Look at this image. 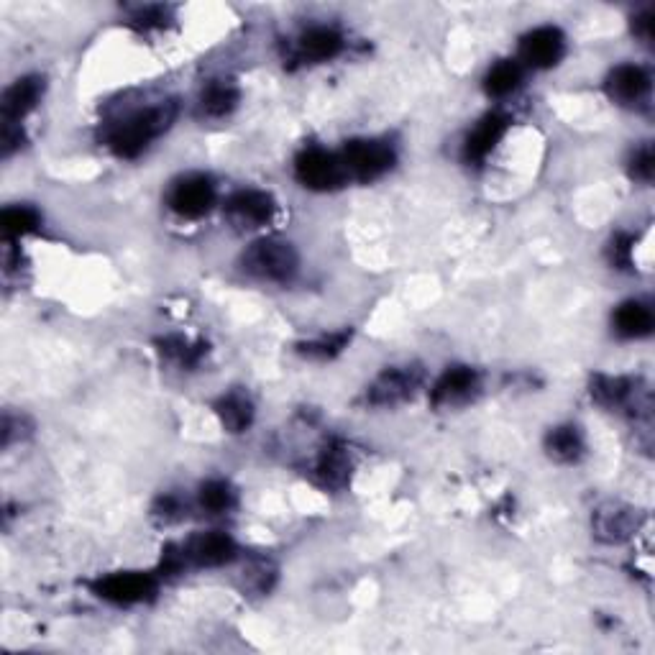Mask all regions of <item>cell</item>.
Listing matches in <instances>:
<instances>
[{
    "instance_id": "obj_11",
    "label": "cell",
    "mask_w": 655,
    "mask_h": 655,
    "mask_svg": "<svg viewBox=\"0 0 655 655\" xmlns=\"http://www.w3.org/2000/svg\"><path fill=\"white\" fill-rule=\"evenodd\" d=\"M41 93H44V80L39 77H21L13 82L3 95V121L6 123H21L26 113H31L39 103Z\"/></svg>"
},
{
    "instance_id": "obj_20",
    "label": "cell",
    "mask_w": 655,
    "mask_h": 655,
    "mask_svg": "<svg viewBox=\"0 0 655 655\" xmlns=\"http://www.w3.org/2000/svg\"><path fill=\"white\" fill-rule=\"evenodd\" d=\"M218 415H221L223 428L231 430V433H241L251 425V418H254V407L246 400L244 395H228L226 400H221L218 405Z\"/></svg>"
},
{
    "instance_id": "obj_10",
    "label": "cell",
    "mask_w": 655,
    "mask_h": 655,
    "mask_svg": "<svg viewBox=\"0 0 655 655\" xmlns=\"http://www.w3.org/2000/svg\"><path fill=\"white\" fill-rule=\"evenodd\" d=\"M650 90V77L638 64H622L607 80L609 98L622 105L640 103Z\"/></svg>"
},
{
    "instance_id": "obj_31",
    "label": "cell",
    "mask_w": 655,
    "mask_h": 655,
    "mask_svg": "<svg viewBox=\"0 0 655 655\" xmlns=\"http://www.w3.org/2000/svg\"><path fill=\"white\" fill-rule=\"evenodd\" d=\"M635 31H638V36L643 41L653 39V13L645 11L643 16L635 18Z\"/></svg>"
},
{
    "instance_id": "obj_23",
    "label": "cell",
    "mask_w": 655,
    "mask_h": 655,
    "mask_svg": "<svg viewBox=\"0 0 655 655\" xmlns=\"http://www.w3.org/2000/svg\"><path fill=\"white\" fill-rule=\"evenodd\" d=\"M592 395L602 405H622L632 395V382L625 377H597L592 384Z\"/></svg>"
},
{
    "instance_id": "obj_7",
    "label": "cell",
    "mask_w": 655,
    "mask_h": 655,
    "mask_svg": "<svg viewBox=\"0 0 655 655\" xmlns=\"http://www.w3.org/2000/svg\"><path fill=\"white\" fill-rule=\"evenodd\" d=\"M563 34L553 26H543V29L530 31L525 39H522L520 57L535 67V70H548V67H556L563 57Z\"/></svg>"
},
{
    "instance_id": "obj_26",
    "label": "cell",
    "mask_w": 655,
    "mask_h": 655,
    "mask_svg": "<svg viewBox=\"0 0 655 655\" xmlns=\"http://www.w3.org/2000/svg\"><path fill=\"white\" fill-rule=\"evenodd\" d=\"M632 174L643 182L653 180V149H650V146L635 151V157H632Z\"/></svg>"
},
{
    "instance_id": "obj_6",
    "label": "cell",
    "mask_w": 655,
    "mask_h": 655,
    "mask_svg": "<svg viewBox=\"0 0 655 655\" xmlns=\"http://www.w3.org/2000/svg\"><path fill=\"white\" fill-rule=\"evenodd\" d=\"M154 592H157V579L151 574H139V571L105 576L95 584V594L113 604L144 602Z\"/></svg>"
},
{
    "instance_id": "obj_27",
    "label": "cell",
    "mask_w": 655,
    "mask_h": 655,
    "mask_svg": "<svg viewBox=\"0 0 655 655\" xmlns=\"http://www.w3.org/2000/svg\"><path fill=\"white\" fill-rule=\"evenodd\" d=\"M346 341H348V333H341V336H331L320 343H310V346L305 348H308L310 356H320V359H325V356H336L338 351L346 346Z\"/></svg>"
},
{
    "instance_id": "obj_12",
    "label": "cell",
    "mask_w": 655,
    "mask_h": 655,
    "mask_svg": "<svg viewBox=\"0 0 655 655\" xmlns=\"http://www.w3.org/2000/svg\"><path fill=\"white\" fill-rule=\"evenodd\" d=\"M420 374L418 369H389L384 371L377 384L369 389L371 405H395L412 395V389L418 387Z\"/></svg>"
},
{
    "instance_id": "obj_25",
    "label": "cell",
    "mask_w": 655,
    "mask_h": 655,
    "mask_svg": "<svg viewBox=\"0 0 655 655\" xmlns=\"http://www.w3.org/2000/svg\"><path fill=\"white\" fill-rule=\"evenodd\" d=\"M200 505L210 512V515H221V512L233 507V492L226 482H208L200 489Z\"/></svg>"
},
{
    "instance_id": "obj_8",
    "label": "cell",
    "mask_w": 655,
    "mask_h": 655,
    "mask_svg": "<svg viewBox=\"0 0 655 655\" xmlns=\"http://www.w3.org/2000/svg\"><path fill=\"white\" fill-rule=\"evenodd\" d=\"M231 221L246 228H259L272 221L274 200L272 195L261 190H241L236 192L226 205Z\"/></svg>"
},
{
    "instance_id": "obj_30",
    "label": "cell",
    "mask_w": 655,
    "mask_h": 655,
    "mask_svg": "<svg viewBox=\"0 0 655 655\" xmlns=\"http://www.w3.org/2000/svg\"><path fill=\"white\" fill-rule=\"evenodd\" d=\"M630 254H632V238L630 236L617 238L615 249H612L615 264H622V267H627V264H630Z\"/></svg>"
},
{
    "instance_id": "obj_3",
    "label": "cell",
    "mask_w": 655,
    "mask_h": 655,
    "mask_svg": "<svg viewBox=\"0 0 655 655\" xmlns=\"http://www.w3.org/2000/svg\"><path fill=\"white\" fill-rule=\"evenodd\" d=\"M341 162L348 177H354L359 182H371L392 169L395 151L384 141H351L343 149Z\"/></svg>"
},
{
    "instance_id": "obj_24",
    "label": "cell",
    "mask_w": 655,
    "mask_h": 655,
    "mask_svg": "<svg viewBox=\"0 0 655 655\" xmlns=\"http://www.w3.org/2000/svg\"><path fill=\"white\" fill-rule=\"evenodd\" d=\"M39 226V213L26 205H18V208H8L3 213V231L6 236H26V233L36 231Z\"/></svg>"
},
{
    "instance_id": "obj_2",
    "label": "cell",
    "mask_w": 655,
    "mask_h": 655,
    "mask_svg": "<svg viewBox=\"0 0 655 655\" xmlns=\"http://www.w3.org/2000/svg\"><path fill=\"white\" fill-rule=\"evenodd\" d=\"M244 269L259 279L269 282H287L297 272V254L287 241L279 238H261L244 254Z\"/></svg>"
},
{
    "instance_id": "obj_19",
    "label": "cell",
    "mask_w": 655,
    "mask_h": 655,
    "mask_svg": "<svg viewBox=\"0 0 655 655\" xmlns=\"http://www.w3.org/2000/svg\"><path fill=\"white\" fill-rule=\"evenodd\" d=\"M351 474V461L343 448H328L318 461V479L325 487H343Z\"/></svg>"
},
{
    "instance_id": "obj_14",
    "label": "cell",
    "mask_w": 655,
    "mask_h": 655,
    "mask_svg": "<svg viewBox=\"0 0 655 655\" xmlns=\"http://www.w3.org/2000/svg\"><path fill=\"white\" fill-rule=\"evenodd\" d=\"M507 131V118L499 116V113H489L487 118H484L479 126L474 128L469 134V139H466V146H464V157L466 162H484V159L492 154L494 146L499 144V139L505 136Z\"/></svg>"
},
{
    "instance_id": "obj_22",
    "label": "cell",
    "mask_w": 655,
    "mask_h": 655,
    "mask_svg": "<svg viewBox=\"0 0 655 655\" xmlns=\"http://www.w3.org/2000/svg\"><path fill=\"white\" fill-rule=\"evenodd\" d=\"M200 103H203V111L208 113V116H226V113H231L233 108H236L238 90L233 85H226V82H215V85H210L208 90H205Z\"/></svg>"
},
{
    "instance_id": "obj_5",
    "label": "cell",
    "mask_w": 655,
    "mask_h": 655,
    "mask_svg": "<svg viewBox=\"0 0 655 655\" xmlns=\"http://www.w3.org/2000/svg\"><path fill=\"white\" fill-rule=\"evenodd\" d=\"M215 203V187L203 174L182 177L169 192V205L182 218H203Z\"/></svg>"
},
{
    "instance_id": "obj_21",
    "label": "cell",
    "mask_w": 655,
    "mask_h": 655,
    "mask_svg": "<svg viewBox=\"0 0 655 655\" xmlns=\"http://www.w3.org/2000/svg\"><path fill=\"white\" fill-rule=\"evenodd\" d=\"M548 451H551L553 458L563 461V464H571L584 451V443H581V435L576 428H556L551 435H548Z\"/></svg>"
},
{
    "instance_id": "obj_13",
    "label": "cell",
    "mask_w": 655,
    "mask_h": 655,
    "mask_svg": "<svg viewBox=\"0 0 655 655\" xmlns=\"http://www.w3.org/2000/svg\"><path fill=\"white\" fill-rule=\"evenodd\" d=\"M635 528H638L635 512L625 505H617V502L599 507L597 515H594V530L607 543H620V540L630 538Z\"/></svg>"
},
{
    "instance_id": "obj_16",
    "label": "cell",
    "mask_w": 655,
    "mask_h": 655,
    "mask_svg": "<svg viewBox=\"0 0 655 655\" xmlns=\"http://www.w3.org/2000/svg\"><path fill=\"white\" fill-rule=\"evenodd\" d=\"M297 49H300V57L308 59V62H325V59H333L343 49V39L338 31L325 29V26H315V29L305 31L297 41Z\"/></svg>"
},
{
    "instance_id": "obj_1",
    "label": "cell",
    "mask_w": 655,
    "mask_h": 655,
    "mask_svg": "<svg viewBox=\"0 0 655 655\" xmlns=\"http://www.w3.org/2000/svg\"><path fill=\"white\" fill-rule=\"evenodd\" d=\"M174 116H177V105L172 100L159 105H151L146 111H136L126 116L123 121L113 123L105 131V141L116 151L118 157L134 159L141 151L151 144V141L162 136L169 126H172Z\"/></svg>"
},
{
    "instance_id": "obj_29",
    "label": "cell",
    "mask_w": 655,
    "mask_h": 655,
    "mask_svg": "<svg viewBox=\"0 0 655 655\" xmlns=\"http://www.w3.org/2000/svg\"><path fill=\"white\" fill-rule=\"evenodd\" d=\"M134 21L141 26V29H149V26H162V21H164V8H159V6L144 8V11L136 13Z\"/></svg>"
},
{
    "instance_id": "obj_17",
    "label": "cell",
    "mask_w": 655,
    "mask_h": 655,
    "mask_svg": "<svg viewBox=\"0 0 655 655\" xmlns=\"http://www.w3.org/2000/svg\"><path fill=\"white\" fill-rule=\"evenodd\" d=\"M615 328L625 338H643L653 331V313L643 302H625L615 313Z\"/></svg>"
},
{
    "instance_id": "obj_18",
    "label": "cell",
    "mask_w": 655,
    "mask_h": 655,
    "mask_svg": "<svg viewBox=\"0 0 655 655\" xmlns=\"http://www.w3.org/2000/svg\"><path fill=\"white\" fill-rule=\"evenodd\" d=\"M520 82H522L520 64L505 59V62H497L492 70H489L487 80H484V87H487V93L494 95V98H505V95L515 93L517 87H520Z\"/></svg>"
},
{
    "instance_id": "obj_28",
    "label": "cell",
    "mask_w": 655,
    "mask_h": 655,
    "mask_svg": "<svg viewBox=\"0 0 655 655\" xmlns=\"http://www.w3.org/2000/svg\"><path fill=\"white\" fill-rule=\"evenodd\" d=\"M21 141H24V134H21V126L18 123H6L3 126V154H13V151L21 146Z\"/></svg>"
},
{
    "instance_id": "obj_4",
    "label": "cell",
    "mask_w": 655,
    "mask_h": 655,
    "mask_svg": "<svg viewBox=\"0 0 655 655\" xmlns=\"http://www.w3.org/2000/svg\"><path fill=\"white\" fill-rule=\"evenodd\" d=\"M295 177L300 185L310 187V190H333V187L343 185L348 174L343 169L341 157L323 149H308L297 157Z\"/></svg>"
},
{
    "instance_id": "obj_15",
    "label": "cell",
    "mask_w": 655,
    "mask_h": 655,
    "mask_svg": "<svg viewBox=\"0 0 655 655\" xmlns=\"http://www.w3.org/2000/svg\"><path fill=\"white\" fill-rule=\"evenodd\" d=\"M476 384V371L469 366H453L438 379L433 387V405H451V402H464L474 395Z\"/></svg>"
},
{
    "instance_id": "obj_9",
    "label": "cell",
    "mask_w": 655,
    "mask_h": 655,
    "mask_svg": "<svg viewBox=\"0 0 655 655\" xmlns=\"http://www.w3.org/2000/svg\"><path fill=\"white\" fill-rule=\"evenodd\" d=\"M185 558L195 566H223L236 558V543L226 533H203L185 545Z\"/></svg>"
}]
</instances>
